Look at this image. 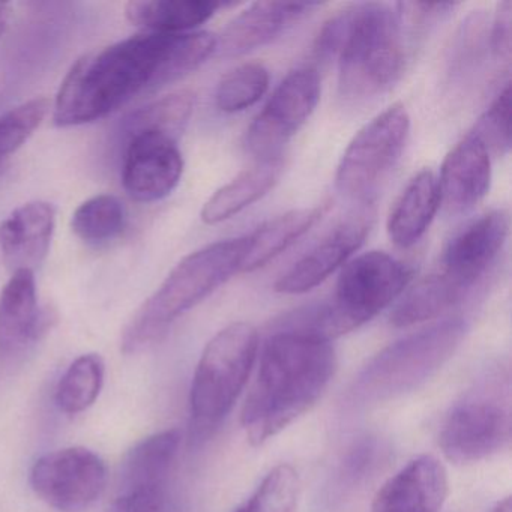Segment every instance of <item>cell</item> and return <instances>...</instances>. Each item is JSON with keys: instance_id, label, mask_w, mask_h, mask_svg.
I'll list each match as a JSON object with an SVG mask.
<instances>
[{"instance_id": "8", "label": "cell", "mask_w": 512, "mask_h": 512, "mask_svg": "<svg viewBox=\"0 0 512 512\" xmlns=\"http://www.w3.org/2000/svg\"><path fill=\"white\" fill-rule=\"evenodd\" d=\"M410 133V118L403 104L379 113L353 137L341 157L335 185L352 202L368 203L397 167Z\"/></svg>"}, {"instance_id": "24", "label": "cell", "mask_w": 512, "mask_h": 512, "mask_svg": "<svg viewBox=\"0 0 512 512\" xmlns=\"http://www.w3.org/2000/svg\"><path fill=\"white\" fill-rule=\"evenodd\" d=\"M322 214V208L295 209L262 224L247 236V253L241 272L257 271L283 254L320 220Z\"/></svg>"}, {"instance_id": "21", "label": "cell", "mask_w": 512, "mask_h": 512, "mask_svg": "<svg viewBox=\"0 0 512 512\" xmlns=\"http://www.w3.org/2000/svg\"><path fill=\"white\" fill-rule=\"evenodd\" d=\"M178 428L160 431L137 443L122 463L119 491L164 490L181 446Z\"/></svg>"}, {"instance_id": "15", "label": "cell", "mask_w": 512, "mask_h": 512, "mask_svg": "<svg viewBox=\"0 0 512 512\" xmlns=\"http://www.w3.org/2000/svg\"><path fill=\"white\" fill-rule=\"evenodd\" d=\"M448 493L445 466L433 455H421L382 485L371 512H439Z\"/></svg>"}, {"instance_id": "13", "label": "cell", "mask_w": 512, "mask_h": 512, "mask_svg": "<svg viewBox=\"0 0 512 512\" xmlns=\"http://www.w3.org/2000/svg\"><path fill=\"white\" fill-rule=\"evenodd\" d=\"M508 233L509 215L503 209L470 221L446 244L440 274L469 292L496 262Z\"/></svg>"}, {"instance_id": "22", "label": "cell", "mask_w": 512, "mask_h": 512, "mask_svg": "<svg viewBox=\"0 0 512 512\" xmlns=\"http://www.w3.org/2000/svg\"><path fill=\"white\" fill-rule=\"evenodd\" d=\"M281 173L283 160L257 161L209 197L200 214L203 223L214 226L235 217L266 196L277 185Z\"/></svg>"}, {"instance_id": "19", "label": "cell", "mask_w": 512, "mask_h": 512, "mask_svg": "<svg viewBox=\"0 0 512 512\" xmlns=\"http://www.w3.org/2000/svg\"><path fill=\"white\" fill-rule=\"evenodd\" d=\"M40 326L34 271L17 269L0 292V355L25 349L37 338Z\"/></svg>"}, {"instance_id": "28", "label": "cell", "mask_w": 512, "mask_h": 512, "mask_svg": "<svg viewBox=\"0 0 512 512\" xmlns=\"http://www.w3.org/2000/svg\"><path fill=\"white\" fill-rule=\"evenodd\" d=\"M125 211L121 200L112 194H100L83 202L71 218V229L82 241L101 244L121 235Z\"/></svg>"}, {"instance_id": "17", "label": "cell", "mask_w": 512, "mask_h": 512, "mask_svg": "<svg viewBox=\"0 0 512 512\" xmlns=\"http://www.w3.org/2000/svg\"><path fill=\"white\" fill-rule=\"evenodd\" d=\"M317 4L254 2L229 23L220 38L217 52L226 58H238L260 49L280 37L299 17Z\"/></svg>"}, {"instance_id": "2", "label": "cell", "mask_w": 512, "mask_h": 512, "mask_svg": "<svg viewBox=\"0 0 512 512\" xmlns=\"http://www.w3.org/2000/svg\"><path fill=\"white\" fill-rule=\"evenodd\" d=\"M337 370L331 341L284 328L263 347L259 371L242 409L248 442L262 446L322 397Z\"/></svg>"}, {"instance_id": "3", "label": "cell", "mask_w": 512, "mask_h": 512, "mask_svg": "<svg viewBox=\"0 0 512 512\" xmlns=\"http://www.w3.org/2000/svg\"><path fill=\"white\" fill-rule=\"evenodd\" d=\"M397 7L364 2L340 11L317 37L314 52L323 61L337 59L338 89L349 103H365L385 94L404 68L403 37Z\"/></svg>"}, {"instance_id": "11", "label": "cell", "mask_w": 512, "mask_h": 512, "mask_svg": "<svg viewBox=\"0 0 512 512\" xmlns=\"http://www.w3.org/2000/svg\"><path fill=\"white\" fill-rule=\"evenodd\" d=\"M511 439V412L500 395L476 392L454 406L440 430L439 445L452 463L482 460Z\"/></svg>"}, {"instance_id": "34", "label": "cell", "mask_w": 512, "mask_h": 512, "mask_svg": "<svg viewBox=\"0 0 512 512\" xmlns=\"http://www.w3.org/2000/svg\"><path fill=\"white\" fill-rule=\"evenodd\" d=\"M512 4L502 2L490 26V50L494 58L509 59L511 55Z\"/></svg>"}, {"instance_id": "31", "label": "cell", "mask_w": 512, "mask_h": 512, "mask_svg": "<svg viewBox=\"0 0 512 512\" xmlns=\"http://www.w3.org/2000/svg\"><path fill=\"white\" fill-rule=\"evenodd\" d=\"M49 110L47 98H34L0 116V173L11 155L16 154L43 124Z\"/></svg>"}, {"instance_id": "35", "label": "cell", "mask_w": 512, "mask_h": 512, "mask_svg": "<svg viewBox=\"0 0 512 512\" xmlns=\"http://www.w3.org/2000/svg\"><path fill=\"white\" fill-rule=\"evenodd\" d=\"M11 10L10 5L0 2V37L4 35L5 29L8 26V20H10Z\"/></svg>"}, {"instance_id": "5", "label": "cell", "mask_w": 512, "mask_h": 512, "mask_svg": "<svg viewBox=\"0 0 512 512\" xmlns=\"http://www.w3.org/2000/svg\"><path fill=\"white\" fill-rule=\"evenodd\" d=\"M413 271L383 251H368L341 268L334 296L296 314L290 328L331 341L367 323L403 295Z\"/></svg>"}, {"instance_id": "9", "label": "cell", "mask_w": 512, "mask_h": 512, "mask_svg": "<svg viewBox=\"0 0 512 512\" xmlns=\"http://www.w3.org/2000/svg\"><path fill=\"white\" fill-rule=\"evenodd\" d=\"M107 466L85 446H70L41 455L29 473L34 493L59 512L91 508L107 485Z\"/></svg>"}, {"instance_id": "10", "label": "cell", "mask_w": 512, "mask_h": 512, "mask_svg": "<svg viewBox=\"0 0 512 512\" xmlns=\"http://www.w3.org/2000/svg\"><path fill=\"white\" fill-rule=\"evenodd\" d=\"M320 92L317 70L292 71L248 128L245 145L250 154L257 161L281 160L284 148L316 110Z\"/></svg>"}, {"instance_id": "1", "label": "cell", "mask_w": 512, "mask_h": 512, "mask_svg": "<svg viewBox=\"0 0 512 512\" xmlns=\"http://www.w3.org/2000/svg\"><path fill=\"white\" fill-rule=\"evenodd\" d=\"M217 52L209 32L134 35L77 59L61 83L53 121L79 127L106 118L145 92L157 91L196 71Z\"/></svg>"}, {"instance_id": "23", "label": "cell", "mask_w": 512, "mask_h": 512, "mask_svg": "<svg viewBox=\"0 0 512 512\" xmlns=\"http://www.w3.org/2000/svg\"><path fill=\"white\" fill-rule=\"evenodd\" d=\"M221 4L209 0H133L125 8L131 25L146 29L149 34H190L211 20Z\"/></svg>"}, {"instance_id": "30", "label": "cell", "mask_w": 512, "mask_h": 512, "mask_svg": "<svg viewBox=\"0 0 512 512\" xmlns=\"http://www.w3.org/2000/svg\"><path fill=\"white\" fill-rule=\"evenodd\" d=\"M301 479L295 467L278 464L263 479L253 496L235 512H296Z\"/></svg>"}, {"instance_id": "36", "label": "cell", "mask_w": 512, "mask_h": 512, "mask_svg": "<svg viewBox=\"0 0 512 512\" xmlns=\"http://www.w3.org/2000/svg\"><path fill=\"white\" fill-rule=\"evenodd\" d=\"M491 512H512L511 497L500 500V502L491 509Z\"/></svg>"}, {"instance_id": "20", "label": "cell", "mask_w": 512, "mask_h": 512, "mask_svg": "<svg viewBox=\"0 0 512 512\" xmlns=\"http://www.w3.org/2000/svg\"><path fill=\"white\" fill-rule=\"evenodd\" d=\"M440 205L439 182L433 170L416 173L389 212L386 230L392 244L409 248L419 242L433 223Z\"/></svg>"}, {"instance_id": "25", "label": "cell", "mask_w": 512, "mask_h": 512, "mask_svg": "<svg viewBox=\"0 0 512 512\" xmlns=\"http://www.w3.org/2000/svg\"><path fill=\"white\" fill-rule=\"evenodd\" d=\"M464 296V290L437 272L425 277L401 296L391 313V323L395 328H407L436 319L451 310Z\"/></svg>"}, {"instance_id": "18", "label": "cell", "mask_w": 512, "mask_h": 512, "mask_svg": "<svg viewBox=\"0 0 512 512\" xmlns=\"http://www.w3.org/2000/svg\"><path fill=\"white\" fill-rule=\"evenodd\" d=\"M55 232V208L29 202L14 209L0 224V251L13 268L34 271L46 259Z\"/></svg>"}, {"instance_id": "33", "label": "cell", "mask_w": 512, "mask_h": 512, "mask_svg": "<svg viewBox=\"0 0 512 512\" xmlns=\"http://www.w3.org/2000/svg\"><path fill=\"white\" fill-rule=\"evenodd\" d=\"M164 502V490L140 488L119 491L118 497L106 512H160Z\"/></svg>"}, {"instance_id": "16", "label": "cell", "mask_w": 512, "mask_h": 512, "mask_svg": "<svg viewBox=\"0 0 512 512\" xmlns=\"http://www.w3.org/2000/svg\"><path fill=\"white\" fill-rule=\"evenodd\" d=\"M437 182L440 203L454 214L470 211L485 199L491 185V154L472 131L446 155Z\"/></svg>"}, {"instance_id": "4", "label": "cell", "mask_w": 512, "mask_h": 512, "mask_svg": "<svg viewBox=\"0 0 512 512\" xmlns=\"http://www.w3.org/2000/svg\"><path fill=\"white\" fill-rule=\"evenodd\" d=\"M247 244V236L226 239L184 257L125 326L122 352L134 355L148 349L182 314L241 272Z\"/></svg>"}, {"instance_id": "26", "label": "cell", "mask_w": 512, "mask_h": 512, "mask_svg": "<svg viewBox=\"0 0 512 512\" xmlns=\"http://www.w3.org/2000/svg\"><path fill=\"white\" fill-rule=\"evenodd\" d=\"M106 365L97 353L79 356L56 386L55 403L65 415H79L100 397Z\"/></svg>"}, {"instance_id": "32", "label": "cell", "mask_w": 512, "mask_h": 512, "mask_svg": "<svg viewBox=\"0 0 512 512\" xmlns=\"http://www.w3.org/2000/svg\"><path fill=\"white\" fill-rule=\"evenodd\" d=\"M493 154H508L511 148V86L506 83L472 131Z\"/></svg>"}, {"instance_id": "27", "label": "cell", "mask_w": 512, "mask_h": 512, "mask_svg": "<svg viewBox=\"0 0 512 512\" xmlns=\"http://www.w3.org/2000/svg\"><path fill=\"white\" fill-rule=\"evenodd\" d=\"M194 110V95L179 91L152 101L130 116L127 121L128 136L137 133H158L178 139L185 130Z\"/></svg>"}, {"instance_id": "14", "label": "cell", "mask_w": 512, "mask_h": 512, "mask_svg": "<svg viewBox=\"0 0 512 512\" xmlns=\"http://www.w3.org/2000/svg\"><path fill=\"white\" fill-rule=\"evenodd\" d=\"M370 227L371 218L365 214L344 221L287 269L275 283V290L283 295H302L316 289L352 259Z\"/></svg>"}, {"instance_id": "29", "label": "cell", "mask_w": 512, "mask_h": 512, "mask_svg": "<svg viewBox=\"0 0 512 512\" xmlns=\"http://www.w3.org/2000/svg\"><path fill=\"white\" fill-rule=\"evenodd\" d=\"M269 89V73L262 64L239 65L218 83L215 103L223 113H241L259 103Z\"/></svg>"}, {"instance_id": "6", "label": "cell", "mask_w": 512, "mask_h": 512, "mask_svg": "<svg viewBox=\"0 0 512 512\" xmlns=\"http://www.w3.org/2000/svg\"><path fill=\"white\" fill-rule=\"evenodd\" d=\"M259 353V334L250 323L221 329L203 350L190 392V439L200 443L223 424L247 385Z\"/></svg>"}, {"instance_id": "12", "label": "cell", "mask_w": 512, "mask_h": 512, "mask_svg": "<svg viewBox=\"0 0 512 512\" xmlns=\"http://www.w3.org/2000/svg\"><path fill=\"white\" fill-rule=\"evenodd\" d=\"M184 160L176 140L158 133L130 136L122 182L137 202H157L169 196L181 181Z\"/></svg>"}, {"instance_id": "7", "label": "cell", "mask_w": 512, "mask_h": 512, "mask_svg": "<svg viewBox=\"0 0 512 512\" xmlns=\"http://www.w3.org/2000/svg\"><path fill=\"white\" fill-rule=\"evenodd\" d=\"M463 319H449L397 341L374 356L355 383L362 401H383L430 379L466 337Z\"/></svg>"}]
</instances>
